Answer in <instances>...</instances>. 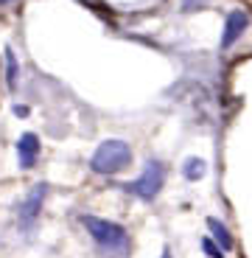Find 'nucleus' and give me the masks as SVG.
Here are the masks:
<instances>
[{
  "mask_svg": "<svg viewBox=\"0 0 252 258\" xmlns=\"http://www.w3.org/2000/svg\"><path fill=\"white\" fill-rule=\"evenodd\" d=\"M81 225L87 227V233L96 239V244L101 247L104 252H110V255H115V258L129 255V250H132L129 233L123 230L121 225L107 222V219H98V216H81Z\"/></svg>",
  "mask_w": 252,
  "mask_h": 258,
  "instance_id": "obj_1",
  "label": "nucleus"
},
{
  "mask_svg": "<svg viewBox=\"0 0 252 258\" xmlns=\"http://www.w3.org/2000/svg\"><path fill=\"white\" fill-rule=\"evenodd\" d=\"M132 163V149L123 141H104L96 149V155L90 160V168L96 174H118Z\"/></svg>",
  "mask_w": 252,
  "mask_h": 258,
  "instance_id": "obj_2",
  "label": "nucleus"
},
{
  "mask_svg": "<svg viewBox=\"0 0 252 258\" xmlns=\"http://www.w3.org/2000/svg\"><path fill=\"white\" fill-rule=\"evenodd\" d=\"M162 174H165V168H162V163H157V160H149L146 163V171H143L140 177H137L135 182L129 185V191L135 194L137 200H146V202H151L160 194V188H162Z\"/></svg>",
  "mask_w": 252,
  "mask_h": 258,
  "instance_id": "obj_3",
  "label": "nucleus"
},
{
  "mask_svg": "<svg viewBox=\"0 0 252 258\" xmlns=\"http://www.w3.org/2000/svg\"><path fill=\"white\" fill-rule=\"evenodd\" d=\"M45 197H48V185H42V182H39V185H34V191L26 197V205H23V211H20V225H23V227H28V225H34V222H37Z\"/></svg>",
  "mask_w": 252,
  "mask_h": 258,
  "instance_id": "obj_4",
  "label": "nucleus"
},
{
  "mask_svg": "<svg viewBox=\"0 0 252 258\" xmlns=\"http://www.w3.org/2000/svg\"><path fill=\"white\" fill-rule=\"evenodd\" d=\"M17 152H20V166L23 168H31L37 163V155H39V141L34 132H26V135L20 138L17 143Z\"/></svg>",
  "mask_w": 252,
  "mask_h": 258,
  "instance_id": "obj_5",
  "label": "nucleus"
},
{
  "mask_svg": "<svg viewBox=\"0 0 252 258\" xmlns=\"http://www.w3.org/2000/svg\"><path fill=\"white\" fill-rule=\"evenodd\" d=\"M207 227H210V233L216 236V244L221 247V252L233 250V236H230V230H227L219 219H207Z\"/></svg>",
  "mask_w": 252,
  "mask_h": 258,
  "instance_id": "obj_6",
  "label": "nucleus"
},
{
  "mask_svg": "<svg viewBox=\"0 0 252 258\" xmlns=\"http://www.w3.org/2000/svg\"><path fill=\"white\" fill-rule=\"evenodd\" d=\"M246 28V17L241 12L230 14V20H227V28H224V45H233L235 37H238L241 31Z\"/></svg>",
  "mask_w": 252,
  "mask_h": 258,
  "instance_id": "obj_7",
  "label": "nucleus"
},
{
  "mask_svg": "<svg viewBox=\"0 0 252 258\" xmlns=\"http://www.w3.org/2000/svg\"><path fill=\"white\" fill-rule=\"evenodd\" d=\"M182 171H185L188 180H199V177L205 174V160H199V157H191V160L185 163V168H182Z\"/></svg>",
  "mask_w": 252,
  "mask_h": 258,
  "instance_id": "obj_8",
  "label": "nucleus"
},
{
  "mask_svg": "<svg viewBox=\"0 0 252 258\" xmlns=\"http://www.w3.org/2000/svg\"><path fill=\"white\" fill-rule=\"evenodd\" d=\"M202 250H205L210 258H221V255H224V252H221L219 247H216V241H213V239H202Z\"/></svg>",
  "mask_w": 252,
  "mask_h": 258,
  "instance_id": "obj_9",
  "label": "nucleus"
},
{
  "mask_svg": "<svg viewBox=\"0 0 252 258\" xmlns=\"http://www.w3.org/2000/svg\"><path fill=\"white\" fill-rule=\"evenodd\" d=\"M14 76H17V62H14V53L9 51V84L14 87Z\"/></svg>",
  "mask_w": 252,
  "mask_h": 258,
  "instance_id": "obj_10",
  "label": "nucleus"
},
{
  "mask_svg": "<svg viewBox=\"0 0 252 258\" xmlns=\"http://www.w3.org/2000/svg\"><path fill=\"white\" fill-rule=\"evenodd\" d=\"M162 258H171V252H168V250H165V252H162Z\"/></svg>",
  "mask_w": 252,
  "mask_h": 258,
  "instance_id": "obj_11",
  "label": "nucleus"
},
{
  "mask_svg": "<svg viewBox=\"0 0 252 258\" xmlns=\"http://www.w3.org/2000/svg\"><path fill=\"white\" fill-rule=\"evenodd\" d=\"M0 3H6V0H0Z\"/></svg>",
  "mask_w": 252,
  "mask_h": 258,
  "instance_id": "obj_12",
  "label": "nucleus"
}]
</instances>
